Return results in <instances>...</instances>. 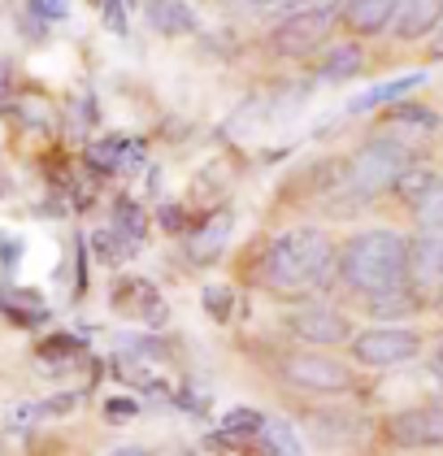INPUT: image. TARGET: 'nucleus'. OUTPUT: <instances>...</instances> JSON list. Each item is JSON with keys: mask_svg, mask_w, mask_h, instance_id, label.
Instances as JSON below:
<instances>
[{"mask_svg": "<svg viewBox=\"0 0 443 456\" xmlns=\"http://www.w3.org/2000/svg\"><path fill=\"white\" fill-rule=\"evenodd\" d=\"M96 4H104V0H96Z\"/></svg>", "mask_w": 443, "mask_h": 456, "instance_id": "obj_33", "label": "nucleus"}, {"mask_svg": "<svg viewBox=\"0 0 443 456\" xmlns=\"http://www.w3.org/2000/svg\"><path fill=\"white\" fill-rule=\"evenodd\" d=\"M435 57H443V27H439V39H435Z\"/></svg>", "mask_w": 443, "mask_h": 456, "instance_id": "obj_30", "label": "nucleus"}, {"mask_svg": "<svg viewBox=\"0 0 443 456\" xmlns=\"http://www.w3.org/2000/svg\"><path fill=\"white\" fill-rule=\"evenodd\" d=\"M396 187H400V191L409 196L413 205H422V200H426V196H431V191L439 187V175H435V170H409V175L400 178Z\"/></svg>", "mask_w": 443, "mask_h": 456, "instance_id": "obj_18", "label": "nucleus"}, {"mask_svg": "<svg viewBox=\"0 0 443 456\" xmlns=\"http://www.w3.org/2000/svg\"><path fill=\"white\" fill-rule=\"evenodd\" d=\"M231 226H235V213L217 209L205 226L192 235V256H196V261H217L222 248H226V240H231Z\"/></svg>", "mask_w": 443, "mask_h": 456, "instance_id": "obj_11", "label": "nucleus"}, {"mask_svg": "<svg viewBox=\"0 0 443 456\" xmlns=\"http://www.w3.org/2000/svg\"><path fill=\"white\" fill-rule=\"evenodd\" d=\"M104 18H109V27H113L118 36H127V18H122V9H118V0H104Z\"/></svg>", "mask_w": 443, "mask_h": 456, "instance_id": "obj_25", "label": "nucleus"}, {"mask_svg": "<svg viewBox=\"0 0 443 456\" xmlns=\"http://www.w3.org/2000/svg\"><path fill=\"white\" fill-rule=\"evenodd\" d=\"M435 361H439V370H443V344H439V356H435Z\"/></svg>", "mask_w": 443, "mask_h": 456, "instance_id": "obj_31", "label": "nucleus"}, {"mask_svg": "<svg viewBox=\"0 0 443 456\" xmlns=\"http://www.w3.org/2000/svg\"><path fill=\"white\" fill-rule=\"evenodd\" d=\"M222 426H226V435H257V430H266V418L257 409H231Z\"/></svg>", "mask_w": 443, "mask_h": 456, "instance_id": "obj_20", "label": "nucleus"}, {"mask_svg": "<svg viewBox=\"0 0 443 456\" xmlns=\"http://www.w3.org/2000/svg\"><path fill=\"white\" fill-rule=\"evenodd\" d=\"M205 309L217 317V322H226V317H231V291H226V287H205Z\"/></svg>", "mask_w": 443, "mask_h": 456, "instance_id": "obj_22", "label": "nucleus"}, {"mask_svg": "<svg viewBox=\"0 0 443 456\" xmlns=\"http://www.w3.org/2000/svg\"><path fill=\"white\" fill-rule=\"evenodd\" d=\"M370 309H374V317H405L417 309V296H413V287H400V291H387V296L370 300Z\"/></svg>", "mask_w": 443, "mask_h": 456, "instance_id": "obj_16", "label": "nucleus"}, {"mask_svg": "<svg viewBox=\"0 0 443 456\" xmlns=\"http://www.w3.org/2000/svg\"><path fill=\"white\" fill-rule=\"evenodd\" d=\"M409 248L413 244L396 231H365L343 248L340 279L370 300L400 291V287H409Z\"/></svg>", "mask_w": 443, "mask_h": 456, "instance_id": "obj_2", "label": "nucleus"}, {"mask_svg": "<svg viewBox=\"0 0 443 456\" xmlns=\"http://www.w3.org/2000/svg\"><path fill=\"white\" fill-rule=\"evenodd\" d=\"M396 118L400 122H417V126H435V118L431 113H417V109H396Z\"/></svg>", "mask_w": 443, "mask_h": 456, "instance_id": "obj_26", "label": "nucleus"}, {"mask_svg": "<svg viewBox=\"0 0 443 456\" xmlns=\"http://www.w3.org/2000/svg\"><path fill=\"white\" fill-rule=\"evenodd\" d=\"M409 274L417 282H443V235H422L409 248Z\"/></svg>", "mask_w": 443, "mask_h": 456, "instance_id": "obj_13", "label": "nucleus"}, {"mask_svg": "<svg viewBox=\"0 0 443 456\" xmlns=\"http://www.w3.org/2000/svg\"><path fill=\"white\" fill-rule=\"evenodd\" d=\"M331 36V13H313V9H300L291 13L287 22H278L270 36V48L278 57H308L313 48H322Z\"/></svg>", "mask_w": 443, "mask_h": 456, "instance_id": "obj_7", "label": "nucleus"}, {"mask_svg": "<svg viewBox=\"0 0 443 456\" xmlns=\"http://www.w3.org/2000/svg\"><path fill=\"white\" fill-rule=\"evenodd\" d=\"M296 4H300V9H313V13H331L340 0H296Z\"/></svg>", "mask_w": 443, "mask_h": 456, "instance_id": "obj_27", "label": "nucleus"}, {"mask_svg": "<svg viewBox=\"0 0 443 456\" xmlns=\"http://www.w3.org/2000/svg\"><path fill=\"white\" fill-rule=\"evenodd\" d=\"M417 226L422 235H443V183L417 205Z\"/></svg>", "mask_w": 443, "mask_h": 456, "instance_id": "obj_17", "label": "nucleus"}, {"mask_svg": "<svg viewBox=\"0 0 443 456\" xmlns=\"http://www.w3.org/2000/svg\"><path fill=\"white\" fill-rule=\"evenodd\" d=\"M422 83H426V74H422V70L400 74V78H391V83H378V87H370L365 96H357V101H352V113H361V109H374V105H382V101H400L405 92L422 87Z\"/></svg>", "mask_w": 443, "mask_h": 456, "instance_id": "obj_14", "label": "nucleus"}, {"mask_svg": "<svg viewBox=\"0 0 443 456\" xmlns=\"http://www.w3.org/2000/svg\"><path fill=\"white\" fill-rule=\"evenodd\" d=\"M443 18V0H400V18H396V36L417 39L435 31Z\"/></svg>", "mask_w": 443, "mask_h": 456, "instance_id": "obj_10", "label": "nucleus"}, {"mask_svg": "<svg viewBox=\"0 0 443 456\" xmlns=\"http://www.w3.org/2000/svg\"><path fill=\"white\" fill-rule=\"evenodd\" d=\"M331 265H335V244L326 240V231L300 226V231L270 240V248L261 252L257 279L270 291H308L326 282Z\"/></svg>", "mask_w": 443, "mask_h": 456, "instance_id": "obj_1", "label": "nucleus"}, {"mask_svg": "<svg viewBox=\"0 0 443 456\" xmlns=\"http://www.w3.org/2000/svg\"><path fill=\"white\" fill-rule=\"evenodd\" d=\"M104 413H109L113 421L135 418V400H109V404H104Z\"/></svg>", "mask_w": 443, "mask_h": 456, "instance_id": "obj_24", "label": "nucleus"}, {"mask_svg": "<svg viewBox=\"0 0 443 456\" xmlns=\"http://www.w3.org/2000/svg\"><path fill=\"white\" fill-rule=\"evenodd\" d=\"M287 326H291V335H300L308 344H343V339L352 335L348 317H343L340 309H326V305L296 309V314L287 317Z\"/></svg>", "mask_w": 443, "mask_h": 456, "instance_id": "obj_8", "label": "nucleus"}, {"mask_svg": "<svg viewBox=\"0 0 443 456\" xmlns=\"http://www.w3.org/2000/svg\"><path fill=\"white\" fill-rule=\"evenodd\" d=\"M361 66H365L361 48H357V44H343V48H331V57L322 61V78H326V83H343V78L361 74Z\"/></svg>", "mask_w": 443, "mask_h": 456, "instance_id": "obj_15", "label": "nucleus"}, {"mask_svg": "<svg viewBox=\"0 0 443 456\" xmlns=\"http://www.w3.org/2000/svg\"><path fill=\"white\" fill-rule=\"evenodd\" d=\"M118 235H122L131 248H139V240H144V213H139L131 200L118 205Z\"/></svg>", "mask_w": 443, "mask_h": 456, "instance_id": "obj_19", "label": "nucleus"}, {"mask_svg": "<svg viewBox=\"0 0 443 456\" xmlns=\"http://www.w3.org/2000/svg\"><path fill=\"white\" fill-rule=\"evenodd\" d=\"M422 352L417 330H400V326H374V330H361L352 339V361L357 365H370V370H391V365H405Z\"/></svg>", "mask_w": 443, "mask_h": 456, "instance_id": "obj_5", "label": "nucleus"}, {"mask_svg": "<svg viewBox=\"0 0 443 456\" xmlns=\"http://www.w3.org/2000/svg\"><path fill=\"white\" fill-rule=\"evenodd\" d=\"M278 374H283L287 387L308 391V395H340V391L352 387V374L343 370L340 361L322 356V352H287L278 361Z\"/></svg>", "mask_w": 443, "mask_h": 456, "instance_id": "obj_4", "label": "nucleus"}, {"mask_svg": "<svg viewBox=\"0 0 443 456\" xmlns=\"http://www.w3.org/2000/svg\"><path fill=\"white\" fill-rule=\"evenodd\" d=\"M248 4H257V9H270V4H296V0H248Z\"/></svg>", "mask_w": 443, "mask_h": 456, "instance_id": "obj_28", "label": "nucleus"}, {"mask_svg": "<svg viewBox=\"0 0 443 456\" xmlns=\"http://www.w3.org/2000/svg\"><path fill=\"white\" fill-rule=\"evenodd\" d=\"M31 9L39 13V18H53V22H57V18H66V13H70V4H66V0H31Z\"/></svg>", "mask_w": 443, "mask_h": 456, "instance_id": "obj_23", "label": "nucleus"}, {"mask_svg": "<svg viewBox=\"0 0 443 456\" xmlns=\"http://www.w3.org/2000/svg\"><path fill=\"white\" fill-rule=\"evenodd\" d=\"M266 439L274 444L278 456H300V444H296L291 426H283V421H266Z\"/></svg>", "mask_w": 443, "mask_h": 456, "instance_id": "obj_21", "label": "nucleus"}, {"mask_svg": "<svg viewBox=\"0 0 443 456\" xmlns=\"http://www.w3.org/2000/svg\"><path fill=\"white\" fill-rule=\"evenodd\" d=\"M109 456H144L139 448H118V452H109Z\"/></svg>", "mask_w": 443, "mask_h": 456, "instance_id": "obj_29", "label": "nucleus"}, {"mask_svg": "<svg viewBox=\"0 0 443 456\" xmlns=\"http://www.w3.org/2000/svg\"><path fill=\"white\" fill-rule=\"evenodd\" d=\"M400 18V0H348L343 4V22L357 36H378L382 27H391Z\"/></svg>", "mask_w": 443, "mask_h": 456, "instance_id": "obj_9", "label": "nucleus"}, {"mask_svg": "<svg viewBox=\"0 0 443 456\" xmlns=\"http://www.w3.org/2000/svg\"><path fill=\"white\" fill-rule=\"evenodd\" d=\"M405 175H409V148L400 140H370L348 161L343 183H348L357 196H378V191L396 187Z\"/></svg>", "mask_w": 443, "mask_h": 456, "instance_id": "obj_3", "label": "nucleus"}, {"mask_svg": "<svg viewBox=\"0 0 443 456\" xmlns=\"http://www.w3.org/2000/svg\"><path fill=\"white\" fill-rule=\"evenodd\" d=\"M148 22L161 36H192L196 31V13L183 0H148Z\"/></svg>", "mask_w": 443, "mask_h": 456, "instance_id": "obj_12", "label": "nucleus"}, {"mask_svg": "<svg viewBox=\"0 0 443 456\" xmlns=\"http://www.w3.org/2000/svg\"><path fill=\"white\" fill-rule=\"evenodd\" d=\"M387 439L396 448H443V400L400 409L396 418H387Z\"/></svg>", "mask_w": 443, "mask_h": 456, "instance_id": "obj_6", "label": "nucleus"}, {"mask_svg": "<svg viewBox=\"0 0 443 456\" xmlns=\"http://www.w3.org/2000/svg\"><path fill=\"white\" fill-rule=\"evenodd\" d=\"M439 314H443V291H439Z\"/></svg>", "mask_w": 443, "mask_h": 456, "instance_id": "obj_32", "label": "nucleus"}]
</instances>
